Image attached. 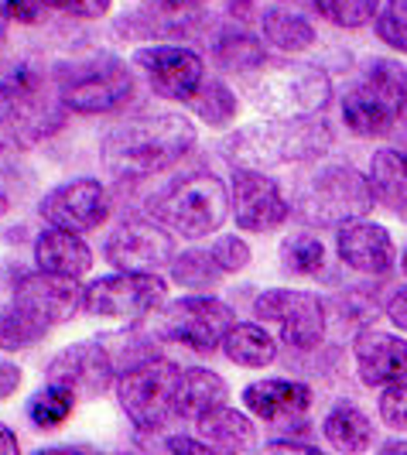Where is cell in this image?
Returning <instances> with one entry per match:
<instances>
[{
  "label": "cell",
  "mask_w": 407,
  "mask_h": 455,
  "mask_svg": "<svg viewBox=\"0 0 407 455\" xmlns=\"http://www.w3.org/2000/svg\"><path fill=\"white\" fill-rule=\"evenodd\" d=\"M196 144V116L179 110H144L107 131L100 161L116 182H144L175 168Z\"/></svg>",
  "instance_id": "1"
},
{
  "label": "cell",
  "mask_w": 407,
  "mask_h": 455,
  "mask_svg": "<svg viewBox=\"0 0 407 455\" xmlns=\"http://www.w3.org/2000/svg\"><path fill=\"white\" fill-rule=\"evenodd\" d=\"M336 144V127L318 116H260L236 127L223 144V158L233 168H281L322 161Z\"/></svg>",
  "instance_id": "2"
},
{
  "label": "cell",
  "mask_w": 407,
  "mask_h": 455,
  "mask_svg": "<svg viewBox=\"0 0 407 455\" xmlns=\"http://www.w3.org/2000/svg\"><path fill=\"white\" fill-rule=\"evenodd\" d=\"M370 175L346 161H312L294 185V220L312 229H339L342 223L366 220L377 209Z\"/></svg>",
  "instance_id": "3"
},
{
  "label": "cell",
  "mask_w": 407,
  "mask_h": 455,
  "mask_svg": "<svg viewBox=\"0 0 407 455\" xmlns=\"http://www.w3.org/2000/svg\"><path fill=\"white\" fill-rule=\"evenodd\" d=\"M148 216L172 229L179 240L199 243L205 236L223 233L229 223V182L209 168L185 172L151 196Z\"/></svg>",
  "instance_id": "4"
},
{
  "label": "cell",
  "mask_w": 407,
  "mask_h": 455,
  "mask_svg": "<svg viewBox=\"0 0 407 455\" xmlns=\"http://www.w3.org/2000/svg\"><path fill=\"white\" fill-rule=\"evenodd\" d=\"M247 100L260 116H318L336 100V83L325 66L284 55L247 76Z\"/></svg>",
  "instance_id": "5"
},
{
  "label": "cell",
  "mask_w": 407,
  "mask_h": 455,
  "mask_svg": "<svg viewBox=\"0 0 407 455\" xmlns=\"http://www.w3.org/2000/svg\"><path fill=\"white\" fill-rule=\"evenodd\" d=\"M168 277L155 271H110L83 284V312L116 325H144L168 301Z\"/></svg>",
  "instance_id": "6"
},
{
  "label": "cell",
  "mask_w": 407,
  "mask_h": 455,
  "mask_svg": "<svg viewBox=\"0 0 407 455\" xmlns=\"http://www.w3.org/2000/svg\"><path fill=\"white\" fill-rule=\"evenodd\" d=\"M181 366L168 356H151L120 370L114 397L137 432L161 435L175 421V387Z\"/></svg>",
  "instance_id": "7"
},
{
  "label": "cell",
  "mask_w": 407,
  "mask_h": 455,
  "mask_svg": "<svg viewBox=\"0 0 407 455\" xmlns=\"http://www.w3.org/2000/svg\"><path fill=\"white\" fill-rule=\"evenodd\" d=\"M131 62L116 55H96L68 66L59 83V107L76 116H107L124 110L134 100V72Z\"/></svg>",
  "instance_id": "8"
},
{
  "label": "cell",
  "mask_w": 407,
  "mask_h": 455,
  "mask_svg": "<svg viewBox=\"0 0 407 455\" xmlns=\"http://www.w3.org/2000/svg\"><path fill=\"white\" fill-rule=\"evenodd\" d=\"M250 315L277 329V339L294 353H315L329 339V301L305 288H264Z\"/></svg>",
  "instance_id": "9"
},
{
  "label": "cell",
  "mask_w": 407,
  "mask_h": 455,
  "mask_svg": "<svg viewBox=\"0 0 407 455\" xmlns=\"http://www.w3.org/2000/svg\"><path fill=\"white\" fill-rule=\"evenodd\" d=\"M236 322L233 305L216 295H181L164 301L158 312V336L188 353L212 356L223 349V339Z\"/></svg>",
  "instance_id": "10"
},
{
  "label": "cell",
  "mask_w": 407,
  "mask_h": 455,
  "mask_svg": "<svg viewBox=\"0 0 407 455\" xmlns=\"http://www.w3.org/2000/svg\"><path fill=\"white\" fill-rule=\"evenodd\" d=\"M131 66L137 76L148 83V90L168 100V103H181L188 107V100L199 92L205 79H209V66H205L203 52L188 45H175V42H148L131 52Z\"/></svg>",
  "instance_id": "11"
},
{
  "label": "cell",
  "mask_w": 407,
  "mask_h": 455,
  "mask_svg": "<svg viewBox=\"0 0 407 455\" xmlns=\"http://www.w3.org/2000/svg\"><path fill=\"white\" fill-rule=\"evenodd\" d=\"M294 216L284 185L264 168H233L229 172V220L240 233L267 236L284 229Z\"/></svg>",
  "instance_id": "12"
},
{
  "label": "cell",
  "mask_w": 407,
  "mask_h": 455,
  "mask_svg": "<svg viewBox=\"0 0 407 455\" xmlns=\"http://www.w3.org/2000/svg\"><path fill=\"white\" fill-rule=\"evenodd\" d=\"M38 216L48 227H62L86 236L114 216V196L100 179L79 175V179H68V182L48 188L38 199Z\"/></svg>",
  "instance_id": "13"
},
{
  "label": "cell",
  "mask_w": 407,
  "mask_h": 455,
  "mask_svg": "<svg viewBox=\"0 0 407 455\" xmlns=\"http://www.w3.org/2000/svg\"><path fill=\"white\" fill-rule=\"evenodd\" d=\"M120 366L110 356L103 339H79L68 342L45 363V380L72 390L79 401H96L116 387Z\"/></svg>",
  "instance_id": "14"
},
{
  "label": "cell",
  "mask_w": 407,
  "mask_h": 455,
  "mask_svg": "<svg viewBox=\"0 0 407 455\" xmlns=\"http://www.w3.org/2000/svg\"><path fill=\"white\" fill-rule=\"evenodd\" d=\"M175 233L168 227H161L151 216H134L124 220L120 227L107 236L103 243V257L114 271H168L175 260Z\"/></svg>",
  "instance_id": "15"
},
{
  "label": "cell",
  "mask_w": 407,
  "mask_h": 455,
  "mask_svg": "<svg viewBox=\"0 0 407 455\" xmlns=\"http://www.w3.org/2000/svg\"><path fill=\"white\" fill-rule=\"evenodd\" d=\"M332 233H336V240H332L336 260L349 274L366 277V281H387L401 267V247H397L390 227H384V223L366 216V220L342 223Z\"/></svg>",
  "instance_id": "16"
},
{
  "label": "cell",
  "mask_w": 407,
  "mask_h": 455,
  "mask_svg": "<svg viewBox=\"0 0 407 455\" xmlns=\"http://www.w3.org/2000/svg\"><path fill=\"white\" fill-rule=\"evenodd\" d=\"M349 360L360 387L380 390L407 377V336L397 329H373L363 325L353 332Z\"/></svg>",
  "instance_id": "17"
},
{
  "label": "cell",
  "mask_w": 407,
  "mask_h": 455,
  "mask_svg": "<svg viewBox=\"0 0 407 455\" xmlns=\"http://www.w3.org/2000/svg\"><path fill=\"white\" fill-rule=\"evenodd\" d=\"M339 120L346 134H353L356 140L384 144L401 134V103L356 76L339 92Z\"/></svg>",
  "instance_id": "18"
},
{
  "label": "cell",
  "mask_w": 407,
  "mask_h": 455,
  "mask_svg": "<svg viewBox=\"0 0 407 455\" xmlns=\"http://www.w3.org/2000/svg\"><path fill=\"white\" fill-rule=\"evenodd\" d=\"M11 301L21 305L24 312H31L42 325L59 329L83 312V281H68V277L35 267L14 281Z\"/></svg>",
  "instance_id": "19"
},
{
  "label": "cell",
  "mask_w": 407,
  "mask_h": 455,
  "mask_svg": "<svg viewBox=\"0 0 407 455\" xmlns=\"http://www.w3.org/2000/svg\"><path fill=\"white\" fill-rule=\"evenodd\" d=\"M240 404L260 421V425H294L308 418L315 408V390L312 384L298 377H257L240 390Z\"/></svg>",
  "instance_id": "20"
},
{
  "label": "cell",
  "mask_w": 407,
  "mask_h": 455,
  "mask_svg": "<svg viewBox=\"0 0 407 455\" xmlns=\"http://www.w3.org/2000/svg\"><path fill=\"white\" fill-rule=\"evenodd\" d=\"M31 264L45 274H59L68 281H86L92 274V247L83 233H72L62 227L38 229L35 247H31Z\"/></svg>",
  "instance_id": "21"
},
{
  "label": "cell",
  "mask_w": 407,
  "mask_h": 455,
  "mask_svg": "<svg viewBox=\"0 0 407 455\" xmlns=\"http://www.w3.org/2000/svg\"><path fill=\"white\" fill-rule=\"evenodd\" d=\"M192 432L205 438L212 445V452H253V449H260L257 418L247 408H233L229 401L199 414L192 421Z\"/></svg>",
  "instance_id": "22"
},
{
  "label": "cell",
  "mask_w": 407,
  "mask_h": 455,
  "mask_svg": "<svg viewBox=\"0 0 407 455\" xmlns=\"http://www.w3.org/2000/svg\"><path fill=\"white\" fill-rule=\"evenodd\" d=\"M260 38L267 42V48L301 59L305 52H312L318 45V28L308 14H301L294 4H267L260 11Z\"/></svg>",
  "instance_id": "23"
},
{
  "label": "cell",
  "mask_w": 407,
  "mask_h": 455,
  "mask_svg": "<svg viewBox=\"0 0 407 455\" xmlns=\"http://www.w3.org/2000/svg\"><path fill=\"white\" fill-rule=\"evenodd\" d=\"M318 432H322L325 449H332V452H366V449H377V421L356 401H349V397H342V401H336L332 408L325 411Z\"/></svg>",
  "instance_id": "24"
},
{
  "label": "cell",
  "mask_w": 407,
  "mask_h": 455,
  "mask_svg": "<svg viewBox=\"0 0 407 455\" xmlns=\"http://www.w3.org/2000/svg\"><path fill=\"white\" fill-rule=\"evenodd\" d=\"M370 185L377 192V203L394 216L407 212V140H384L370 155Z\"/></svg>",
  "instance_id": "25"
},
{
  "label": "cell",
  "mask_w": 407,
  "mask_h": 455,
  "mask_svg": "<svg viewBox=\"0 0 407 455\" xmlns=\"http://www.w3.org/2000/svg\"><path fill=\"white\" fill-rule=\"evenodd\" d=\"M229 401V384L212 366H181L175 387V421H196L205 411Z\"/></svg>",
  "instance_id": "26"
},
{
  "label": "cell",
  "mask_w": 407,
  "mask_h": 455,
  "mask_svg": "<svg viewBox=\"0 0 407 455\" xmlns=\"http://www.w3.org/2000/svg\"><path fill=\"white\" fill-rule=\"evenodd\" d=\"M233 366L240 370H267L281 360V339L264 322H233V329L219 349Z\"/></svg>",
  "instance_id": "27"
},
{
  "label": "cell",
  "mask_w": 407,
  "mask_h": 455,
  "mask_svg": "<svg viewBox=\"0 0 407 455\" xmlns=\"http://www.w3.org/2000/svg\"><path fill=\"white\" fill-rule=\"evenodd\" d=\"M212 62L227 76H243L247 79L257 68L267 66L271 55H267V42L250 35L247 28H223L212 38Z\"/></svg>",
  "instance_id": "28"
},
{
  "label": "cell",
  "mask_w": 407,
  "mask_h": 455,
  "mask_svg": "<svg viewBox=\"0 0 407 455\" xmlns=\"http://www.w3.org/2000/svg\"><path fill=\"white\" fill-rule=\"evenodd\" d=\"M168 281L179 291H188V295H212V291L223 288L227 271L216 264L209 247H185V251L175 253V260L168 267Z\"/></svg>",
  "instance_id": "29"
},
{
  "label": "cell",
  "mask_w": 407,
  "mask_h": 455,
  "mask_svg": "<svg viewBox=\"0 0 407 455\" xmlns=\"http://www.w3.org/2000/svg\"><path fill=\"white\" fill-rule=\"evenodd\" d=\"M277 260H281V271L288 274V277L315 281L329 267V247H325V240L318 236L315 229H294L288 236H281Z\"/></svg>",
  "instance_id": "30"
},
{
  "label": "cell",
  "mask_w": 407,
  "mask_h": 455,
  "mask_svg": "<svg viewBox=\"0 0 407 455\" xmlns=\"http://www.w3.org/2000/svg\"><path fill=\"white\" fill-rule=\"evenodd\" d=\"M188 110L192 116L209 127V131H229L240 116V92L229 86L227 79H205L199 92L188 100Z\"/></svg>",
  "instance_id": "31"
},
{
  "label": "cell",
  "mask_w": 407,
  "mask_h": 455,
  "mask_svg": "<svg viewBox=\"0 0 407 455\" xmlns=\"http://www.w3.org/2000/svg\"><path fill=\"white\" fill-rule=\"evenodd\" d=\"M76 404H79V397L72 390L45 380V387H38L24 401V418L31 421L35 432H59L68 418H72Z\"/></svg>",
  "instance_id": "32"
},
{
  "label": "cell",
  "mask_w": 407,
  "mask_h": 455,
  "mask_svg": "<svg viewBox=\"0 0 407 455\" xmlns=\"http://www.w3.org/2000/svg\"><path fill=\"white\" fill-rule=\"evenodd\" d=\"M48 332L52 329L42 325L31 312H24L21 305L7 301L0 308V353H24V349L48 339Z\"/></svg>",
  "instance_id": "33"
},
{
  "label": "cell",
  "mask_w": 407,
  "mask_h": 455,
  "mask_svg": "<svg viewBox=\"0 0 407 455\" xmlns=\"http://www.w3.org/2000/svg\"><path fill=\"white\" fill-rule=\"evenodd\" d=\"M384 0H308L312 14L339 31H363L373 28Z\"/></svg>",
  "instance_id": "34"
},
{
  "label": "cell",
  "mask_w": 407,
  "mask_h": 455,
  "mask_svg": "<svg viewBox=\"0 0 407 455\" xmlns=\"http://www.w3.org/2000/svg\"><path fill=\"white\" fill-rule=\"evenodd\" d=\"M373 35L394 55L407 59V0H384L373 21Z\"/></svg>",
  "instance_id": "35"
},
{
  "label": "cell",
  "mask_w": 407,
  "mask_h": 455,
  "mask_svg": "<svg viewBox=\"0 0 407 455\" xmlns=\"http://www.w3.org/2000/svg\"><path fill=\"white\" fill-rule=\"evenodd\" d=\"M377 418L390 435H407V377L377 394Z\"/></svg>",
  "instance_id": "36"
},
{
  "label": "cell",
  "mask_w": 407,
  "mask_h": 455,
  "mask_svg": "<svg viewBox=\"0 0 407 455\" xmlns=\"http://www.w3.org/2000/svg\"><path fill=\"white\" fill-rule=\"evenodd\" d=\"M209 251L216 257V264L227 271V277L243 274L253 264V251H250V243L240 233H216V240H212Z\"/></svg>",
  "instance_id": "37"
},
{
  "label": "cell",
  "mask_w": 407,
  "mask_h": 455,
  "mask_svg": "<svg viewBox=\"0 0 407 455\" xmlns=\"http://www.w3.org/2000/svg\"><path fill=\"white\" fill-rule=\"evenodd\" d=\"M48 11L76 21H103L114 11V0H48Z\"/></svg>",
  "instance_id": "38"
},
{
  "label": "cell",
  "mask_w": 407,
  "mask_h": 455,
  "mask_svg": "<svg viewBox=\"0 0 407 455\" xmlns=\"http://www.w3.org/2000/svg\"><path fill=\"white\" fill-rule=\"evenodd\" d=\"M0 7L11 24H38L48 14V0H0Z\"/></svg>",
  "instance_id": "39"
},
{
  "label": "cell",
  "mask_w": 407,
  "mask_h": 455,
  "mask_svg": "<svg viewBox=\"0 0 407 455\" xmlns=\"http://www.w3.org/2000/svg\"><path fill=\"white\" fill-rule=\"evenodd\" d=\"M384 319L390 322V329H397V332H404L407 336V281L401 288H394L384 301Z\"/></svg>",
  "instance_id": "40"
},
{
  "label": "cell",
  "mask_w": 407,
  "mask_h": 455,
  "mask_svg": "<svg viewBox=\"0 0 407 455\" xmlns=\"http://www.w3.org/2000/svg\"><path fill=\"white\" fill-rule=\"evenodd\" d=\"M24 384V370L21 363H14L11 356H0V404L11 401Z\"/></svg>",
  "instance_id": "41"
},
{
  "label": "cell",
  "mask_w": 407,
  "mask_h": 455,
  "mask_svg": "<svg viewBox=\"0 0 407 455\" xmlns=\"http://www.w3.org/2000/svg\"><path fill=\"white\" fill-rule=\"evenodd\" d=\"M161 449L164 452H192V455H209L212 445L199 438V435H164L161 438Z\"/></svg>",
  "instance_id": "42"
},
{
  "label": "cell",
  "mask_w": 407,
  "mask_h": 455,
  "mask_svg": "<svg viewBox=\"0 0 407 455\" xmlns=\"http://www.w3.org/2000/svg\"><path fill=\"white\" fill-rule=\"evenodd\" d=\"M264 452H305V455H318L322 445H315L312 438H294V435H281V438H271L260 445Z\"/></svg>",
  "instance_id": "43"
},
{
  "label": "cell",
  "mask_w": 407,
  "mask_h": 455,
  "mask_svg": "<svg viewBox=\"0 0 407 455\" xmlns=\"http://www.w3.org/2000/svg\"><path fill=\"white\" fill-rule=\"evenodd\" d=\"M18 103H21V96H18L14 79H0V127L11 131V124H14V116H18ZM14 140H18V137H14Z\"/></svg>",
  "instance_id": "44"
},
{
  "label": "cell",
  "mask_w": 407,
  "mask_h": 455,
  "mask_svg": "<svg viewBox=\"0 0 407 455\" xmlns=\"http://www.w3.org/2000/svg\"><path fill=\"white\" fill-rule=\"evenodd\" d=\"M14 151H21V144L14 140V134H11L7 127H0V172H7V168H11Z\"/></svg>",
  "instance_id": "45"
},
{
  "label": "cell",
  "mask_w": 407,
  "mask_h": 455,
  "mask_svg": "<svg viewBox=\"0 0 407 455\" xmlns=\"http://www.w3.org/2000/svg\"><path fill=\"white\" fill-rule=\"evenodd\" d=\"M209 0H158V7L164 14H196L203 11Z\"/></svg>",
  "instance_id": "46"
},
{
  "label": "cell",
  "mask_w": 407,
  "mask_h": 455,
  "mask_svg": "<svg viewBox=\"0 0 407 455\" xmlns=\"http://www.w3.org/2000/svg\"><path fill=\"white\" fill-rule=\"evenodd\" d=\"M21 449L24 445H21V438H18V432L0 421V455H21Z\"/></svg>",
  "instance_id": "47"
},
{
  "label": "cell",
  "mask_w": 407,
  "mask_h": 455,
  "mask_svg": "<svg viewBox=\"0 0 407 455\" xmlns=\"http://www.w3.org/2000/svg\"><path fill=\"white\" fill-rule=\"evenodd\" d=\"M7 28H11V18H7L4 7H0V48H4V42H7Z\"/></svg>",
  "instance_id": "48"
},
{
  "label": "cell",
  "mask_w": 407,
  "mask_h": 455,
  "mask_svg": "<svg viewBox=\"0 0 407 455\" xmlns=\"http://www.w3.org/2000/svg\"><path fill=\"white\" fill-rule=\"evenodd\" d=\"M401 137L407 140V96H404V107H401Z\"/></svg>",
  "instance_id": "49"
},
{
  "label": "cell",
  "mask_w": 407,
  "mask_h": 455,
  "mask_svg": "<svg viewBox=\"0 0 407 455\" xmlns=\"http://www.w3.org/2000/svg\"><path fill=\"white\" fill-rule=\"evenodd\" d=\"M397 271H401V277L407 281V243L401 247V267H397Z\"/></svg>",
  "instance_id": "50"
},
{
  "label": "cell",
  "mask_w": 407,
  "mask_h": 455,
  "mask_svg": "<svg viewBox=\"0 0 407 455\" xmlns=\"http://www.w3.org/2000/svg\"><path fill=\"white\" fill-rule=\"evenodd\" d=\"M7 212H11V199H7V196H4V192H0V220H4V216H7Z\"/></svg>",
  "instance_id": "51"
},
{
  "label": "cell",
  "mask_w": 407,
  "mask_h": 455,
  "mask_svg": "<svg viewBox=\"0 0 407 455\" xmlns=\"http://www.w3.org/2000/svg\"><path fill=\"white\" fill-rule=\"evenodd\" d=\"M277 4H308V0H277Z\"/></svg>",
  "instance_id": "52"
},
{
  "label": "cell",
  "mask_w": 407,
  "mask_h": 455,
  "mask_svg": "<svg viewBox=\"0 0 407 455\" xmlns=\"http://www.w3.org/2000/svg\"><path fill=\"white\" fill-rule=\"evenodd\" d=\"M401 220H404V223H407V212H404V216H401Z\"/></svg>",
  "instance_id": "53"
}]
</instances>
